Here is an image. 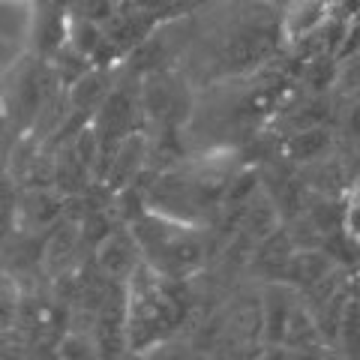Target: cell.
Masks as SVG:
<instances>
[{"mask_svg": "<svg viewBox=\"0 0 360 360\" xmlns=\"http://www.w3.org/2000/svg\"><path fill=\"white\" fill-rule=\"evenodd\" d=\"M135 111H139V99L132 96V90H115L99 103V115H96V135H99V148L115 153L120 148V141L132 132L135 123Z\"/></svg>", "mask_w": 360, "mask_h": 360, "instance_id": "obj_1", "label": "cell"}, {"mask_svg": "<svg viewBox=\"0 0 360 360\" xmlns=\"http://www.w3.org/2000/svg\"><path fill=\"white\" fill-rule=\"evenodd\" d=\"M279 37L274 30L264 27H252V30H240L225 42L222 49V66L229 72H250L255 66H262L264 60L274 58Z\"/></svg>", "mask_w": 360, "mask_h": 360, "instance_id": "obj_2", "label": "cell"}, {"mask_svg": "<svg viewBox=\"0 0 360 360\" xmlns=\"http://www.w3.org/2000/svg\"><path fill=\"white\" fill-rule=\"evenodd\" d=\"M135 262H139V250H135L132 234L127 231H108L103 240L96 243V267L103 279L111 283H127L135 274Z\"/></svg>", "mask_w": 360, "mask_h": 360, "instance_id": "obj_3", "label": "cell"}, {"mask_svg": "<svg viewBox=\"0 0 360 360\" xmlns=\"http://www.w3.org/2000/svg\"><path fill=\"white\" fill-rule=\"evenodd\" d=\"M225 330L238 342H258L264 336V300L262 297H238L225 315Z\"/></svg>", "mask_w": 360, "mask_h": 360, "instance_id": "obj_4", "label": "cell"}, {"mask_svg": "<svg viewBox=\"0 0 360 360\" xmlns=\"http://www.w3.org/2000/svg\"><path fill=\"white\" fill-rule=\"evenodd\" d=\"M82 243V225L66 219L60 225H54V231L49 234V240L42 246V264L49 274H63L72 264V258Z\"/></svg>", "mask_w": 360, "mask_h": 360, "instance_id": "obj_5", "label": "cell"}, {"mask_svg": "<svg viewBox=\"0 0 360 360\" xmlns=\"http://www.w3.org/2000/svg\"><path fill=\"white\" fill-rule=\"evenodd\" d=\"M330 148H333V135L324 123H319V127L291 132L285 141V156L291 162H319L328 156Z\"/></svg>", "mask_w": 360, "mask_h": 360, "instance_id": "obj_6", "label": "cell"}, {"mask_svg": "<svg viewBox=\"0 0 360 360\" xmlns=\"http://www.w3.org/2000/svg\"><path fill=\"white\" fill-rule=\"evenodd\" d=\"M279 229V207L276 201L267 193H255L243 207V219H240V231L250 234L255 243H262Z\"/></svg>", "mask_w": 360, "mask_h": 360, "instance_id": "obj_7", "label": "cell"}, {"mask_svg": "<svg viewBox=\"0 0 360 360\" xmlns=\"http://www.w3.org/2000/svg\"><path fill=\"white\" fill-rule=\"evenodd\" d=\"M90 177H94V172H90V165L82 160V153L75 148H63L54 156V186L63 195H82Z\"/></svg>", "mask_w": 360, "mask_h": 360, "instance_id": "obj_8", "label": "cell"}, {"mask_svg": "<svg viewBox=\"0 0 360 360\" xmlns=\"http://www.w3.org/2000/svg\"><path fill=\"white\" fill-rule=\"evenodd\" d=\"M141 160H144V141L139 139V135H135V139H129V135H127V139L120 141L115 160H111V168H108V174H105V184L111 189H123L135 177V172H139Z\"/></svg>", "mask_w": 360, "mask_h": 360, "instance_id": "obj_9", "label": "cell"}, {"mask_svg": "<svg viewBox=\"0 0 360 360\" xmlns=\"http://www.w3.org/2000/svg\"><path fill=\"white\" fill-rule=\"evenodd\" d=\"M330 0H295V6L285 15V33L288 37H307L312 30H321L328 21Z\"/></svg>", "mask_w": 360, "mask_h": 360, "instance_id": "obj_10", "label": "cell"}, {"mask_svg": "<svg viewBox=\"0 0 360 360\" xmlns=\"http://www.w3.org/2000/svg\"><path fill=\"white\" fill-rule=\"evenodd\" d=\"M105 96H108V75L103 70H84L70 84V94H66V99H70V105L75 111L94 108V105L103 103Z\"/></svg>", "mask_w": 360, "mask_h": 360, "instance_id": "obj_11", "label": "cell"}, {"mask_svg": "<svg viewBox=\"0 0 360 360\" xmlns=\"http://www.w3.org/2000/svg\"><path fill=\"white\" fill-rule=\"evenodd\" d=\"M141 105L160 120H174L177 117V87L168 82L165 75H150V82L144 84Z\"/></svg>", "mask_w": 360, "mask_h": 360, "instance_id": "obj_12", "label": "cell"}, {"mask_svg": "<svg viewBox=\"0 0 360 360\" xmlns=\"http://www.w3.org/2000/svg\"><path fill=\"white\" fill-rule=\"evenodd\" d=\"M321 342V330H319V321L312 319L309 309L303 307H291L288 312V321H285V333H283V345L285 348H315Z\"/></svg>", "mask_w": 360, "mask_h": 360, "instance_id": "obj_13", "label": "cell"}, {"mask_svg": "<svg viewBox=\"0 0 360 360\" xmlns=\"http://www.w3.org/2000/svg\"><path fill=\"white\" fill-rule=\"evenodd\" d=\"M291 307H295V303L288 300V291L285 288L267 291V297H264V336H267V340L283 342V333H285V321H288Z\"/></svg>", "mask_w": 360, "mask_h": 360, "instance_id": "obj_14", "label": "cell"}, {"mask_svg": "<svg viewBox=\"0 0 360 360\" xmlns=\"http://www.w3.org/2000/svg\"><path fill=\"white\" fill-rule=\"evenodd\" d=\"M25 213L30 225H51L63 217V195L51 193V189H37L25 201Z\"/></svg>", "mask_w": 360, "mask_h": 360, "instance_id": "obj_15", "label": "cell"}, {"mask_svg": "<svg viewBox=\"0 0 360 360\" xmlns=\"http://www.w3.org/2000/svg\"><path fill=\"white\" fill-rule=\"evenodd\" d=\"M70 37H72V49L78 54H84V58H94V51L99 49V42L105 39V33H103V25H96V21L78 15V21H75L72 30H70Z\"/></svg>", "mask_w": 360, "mask_h": 360, "instance_id": "obj_16", "label": "cell"}, {"mask_svg": "<svg viewBox=\"0 0 360 360\" xmlns=\"http://www.w3.org/2000/svg\"><path fill=\"white\" fill-rule=\"evenodd\" d=\"M345 222V210L336 207V201H319V205L309 207V225L321 234H333L340 231Z\"/></svg>", "mask_w": 360, "mask_h": 360, "instance_id": "obj_17", "label": "cell"}, {"mask_svg": "<svg viewBox=\"0 0 360 360\" xmlns=\"http://www.w3.org/2000/svg\"><path fill=\"white\" fill-rule=\"evenodd\" d=\"M117 6H120V0H75L72 9L82 18H90V21H96V25H105V21L117 13Z\"/></svg>", "mask_w": 360, "mask_h": 360, "instance_id": "obj_18", "label": "cell"}, {"mask_svg": "<svg viewBox=\"0 0 360 360\" xmlns=\"http://www.w3.org/2000/svg\"><path fill=\"white\" fill-rule=\"evenodd\" d=\"M90 348H94V342L84 333H70L60 342V357H87V354H94Z\"/></svg>", "mask_w": 360, "mask_h": 360, "instance_id": "obj_19", "label": "cell"}, {"mask_svg": "<svg viewBox=\"0 0 360 360\" xmlns=\"http://www.w3.org/2000/svg\"><path fill=\"white\" fill-rule=\"evenodd\" d=\"M15 319H18V312H15L13 295H4V291H0V333H6L9 328H13Z\"/></svg>", "mask_w": 360, "mask_h": 360, "instance_id": "obj_20", "label": "cell"}, {"mask_svg": "<svg viewBox=\"0 0 360 360\" xmlns=\"http://www.w3.org/2000/svg\"><path fill=\"white\" fill-rule=\"evenodd\" d=\"M9 229H13V210H9L4 201H0V240L9 234Z\"/></svg>", "mask_w": 360, "mask_h": 360, "instance_id": "obj_21", "label": "cell"}, {"mask_svg": "<svg viewBox=\"0 0 360 360\" xmlns=\"http://www.w3.org/2000/svg\"><path fill=\"white\" fill-rule=\"evenodd\" d=\"M348 132H352L354 139H360V105L348 111Z\"/></svg>", "mask_w": 360, "mask_h": 360, "instance_id": "obj_22", "label": "cell"}, {"mask_svg": "<svg viewBox=\"0 0 360 360\" xmlns=\"http://www.w3.org/2000/svg\"><path fill=\"white\" fill-rule=\"evenodd\" d=\"M345 345H348V354L360 357V330H354L352 336H345Z\"/></svg>", "mask_w": 360, "mask_h": 360, "instance_id": "obj_23", "label": "cell"}]
</instances>
